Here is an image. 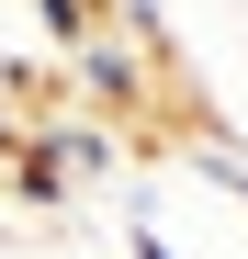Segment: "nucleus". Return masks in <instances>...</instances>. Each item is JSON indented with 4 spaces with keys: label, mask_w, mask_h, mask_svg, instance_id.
Returning <instances> with one entry per match:
<instances>
[{
    "label": "nucleus",
    "mask_w": 248,
    "mask_h": 259,
    "mask_svg": "<svg viewBox=\"0 0 248 259\" xmlns=\"http://www.w3.org/2000/svg\"><path fill=\"white\" fill-rule=\"evenodd\" d=\"M12 158H23V124H12V113H0V169H12Z\"/></svg>",
    "instance_id": "f03ea898"
},
{
    "label": "nucleus",
    "mask_w": 248,
    "mask_h": 259,
    "mask_svg": "<svg viewBox=\"0 0 248 259\" xmlns=\"http://www.w3.org/2000/svg\"><path fill=\"white\" fill-rule=\"evenodd\" d=\"M192 169H203L226 203H248V136H226V124H192Z\"/></svg>",
    "instance_id": "f257e3e1"
}]
</instances>
